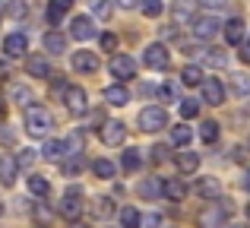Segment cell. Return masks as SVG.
<instances>
[{
  "label": "cell",
  "instance_id": "cell-1",
  "mask_svg": "<svg viewBox=\"0 0 250 228\" xmlns=\"http://www.w3.org/2000/svg\"><path fill=\"white\" fill-rule=\"evenodd\" d=\"M25 130L32 136H48L51 133V114L38 105H29L25 108Z\"/></svg>",
  "mask_w": 250,
  "mask_h": 228
},
{
  "label": "cell",
  "instance_id": "cell-2",
  "mask_svg": "<svg viewBox=\"0 0 250 228\" xmlns=\"http://www.w3.org/2000/svg\"><path fill=\"white\" fill-rule=\"evenodd\" d=\"M228 222V209L225 206H206L196 212V225L200 228H222Z\"/></svg>",
  "mask_w": 250,
  "mask_h": 228
},
{
  "label": "cell",
  "instance_id": "cell-3",
  "mask_svg": "<svg viewBox=\"0 0 250 228\" xmlns=\"http://www.w3.org/2000/svg\"><path fill=\"white\" fill-rule=\"evenodd\" d=\"M143 63H146L149 70H165L171 63V51L165 44H149V48L143 51Z\"/></svg>",
  "mask_w": 250,
  "mask_h": 228
},
{
  "label": "cell",
  "instance_id": "cell-4",
  "mask_svg": "<svg viewBox=\"0 0 250 228\" xmlns=\"http://www.w3.org/2000/svg\"><path fill=\"white\" fill-rule=\"evenodd\" d=\"M168 124V114L162 111V108H143L140 111V130H149V133H155V130H162Z\"/></svg>",
  "mask_w": 250,
  "mask_h": 228
},
{
  "label": "cell",
  "instance_id": "cell-5",
  "mask_svg": "<svg viewBox=\"0 0 250 228\" xmlns=\"http://www.w3.org/2000/svg\"><path fill=\"white\" fill-rule=\"evenodd\" d=\"M111 76H117L121 83L133 80V76H136V63H133V57H127V54L111 57Z\"/></svg>",
  "mask_w": 250,
  "mask_h": 228
},
{
  "label": "cell",
  "instance_id": "cell-6",
  "mask_svg": "<svg viewBox=\"0 0 250 228\" xmlns=\"http://www.w3.org/2000/svg\"><path fill=\"white\" fill-rule=\"evenodd\" d=\"M190 25H193V35L203 38V41H209V38L219 35V19H215V16H193Z\"/></svg>",
  "mask_w": 250,
  "mask_h": 228
},
{
  "label": "cell",
  "instance_id": "cell-7",
  "mask_svg": "<svg viewBox=\"0 0 250 228\" xmlns=\"http://www.w3.org/2000/svg\"><path fill=\"white\" fill-rule=\"evenodd\" d=\"M63 105L70 108V114H85L89 111V102H85V92L80 86H70L67 92H63Z\"/></svg>",
  "mask_w": 250,
  "mask_h": 228
},
{
  "label": "cell",
  "instance_id": "cell-8",
  "mask_svg": "<svg viewBox=\"0 0 250 228\" xmlns=\"http://www.w3.org/2000/svg\"><path fill=\"white\" fill-rule=\"evenodd\" d=\"M203 102H206V105H222V102H225V89H222V83L215 80V76H206V80H203Z\"/></svg>",
  "mask_w": 250,
  "mask_h": 228
},
{
  "label": "cell",
  "instance_id": "cell-9",
  "mask_svg": "<svg viewBox=\"0 0 250 228\" xmlns=\"http://www.w3.org/2000/svg\"><path fill=\"white\" fill-rule=\"evenodd\" d=\"M124 136H127V130H124L121 121H104V127H102V143L104 146H121Z\"/></svg>",
  "mask_w": 250,
  "mask_h": 228
},
{
  "label": "cell",
  "instance_id": "cell-10",
  "mask_svg": "<svg viewBox=\"0 0 250 228\" xmlns=\"http://www.w3.org/2000/svg\"><path fill=\"white\" fill-rule=\"evenodd\" d=\"M61 212L73 222V219H80V212H83V200H80V190H73V193H63V200H61Z\"/></svg>",
  "mask_w": 250,
  "mask_h": 228
},
{
  "label": "cell",
  "instance_id": "cell-11",
  "mask_svg": "<svg viewBox=\"0 0 250 228\" xmlns=\"http://www.w3.org/2000/svg\"><path fill=\"white\" fill-rule=\"evenodd\" d=\"M73 70H76V73H95V70H98L95 51H76V54H73Z\"/></svg>",
  "mask_w": 250,
  "mask_h": 228
},
{
  "label": "cell",
  "instance_id": "cell-12",
  "mask_svg": "<svg viewBox=\"0 0 250 228\" xmlns=\"http://www.w3.org/2000/svg\"><path fill=\"white\" fill-rule=\"evenodd\" d=\"M70 35L80 38V41L92 38V35H95V25H92V19H89V16H76L73 22H70Z\"/></svg>",
  "mask_w": 250,
  "mask_h": 228
},
{
  "label": "cell",
  "instance_id": "cell-13",
  "mask_svg": "<svg viewBox=\"0 0 250 228\" xmlns=\"http://www.w3.org/2000/svg\"><path fill=\"white\" fill-rule=\"evenodd\" d=\"M25 70H29V76H38V80L51 76V63L44 61V54H32L29 61H25Z\"/></svg>",
  "mask_w": 250,
  "mask_h": 228
},
{
  "label": "cell",
  "instance_id": "cell-14",
  "mask_svg": "<svg viewBox=\"0 0 250 228\" xmlns=\"http://www.w3.org/2000/svg\"><path fill=\"white\" fill-rule=\"evenodd\" d=\"M196 193H200L203 200H219L222 197V187L215 178H200L196 181Z\"/></svg>",
  "mask_w": 250,
  "mask_h": 228
},
{
  "label": "cell",
  "instance_id": "cell-15",
  "mask_svg": "<svg viewBox=\"0 0 250 228\" xmlns=\"http://www.w3.org/2000/svg\"><path fill=\"white\" fill-rule=\"evenodd\" d=\"M25 48H29V41H25V35H19V32H13V35L3 38V51H6L10 57L25 54Z\"/></svg>",
  "mask_w": 250,
  "mask_h": 228
},
{
  "label": "cell",
  "instance_id": "cell-16",
  "mask_svg": "<svg viewBox=\"0 0 250 228\" xmlns=\"http://www.w3.org/2000/svg\"><path fill=\"white\" fill-rule=\"evenodd\" d=\"M16 171H19L16 159H13V155H0V184L10 187L13 181H16Z\"/></svg>",
  "mask_w": 250,
  "mask_h": 228
},
{
  "label": "cell",
  "instance_id": "cell-17",
  "mask_svg": "<svg viewBox=\"0 0 250 228\" xmlns=\"http://www.w3.org/2000/svg\"><path fill=\"white\" fill-rule=\"evenodd\" d=\"M104 102H108V105H114V108H124L130 102V92L124 86H108V89H104Z\"/></svg>",
  "mask_w": 250,
  "mask_h": 228
},
{
  "label": "cell",
  "instance_id": "cell-18",
  "mask_svg": "<svg viewBox=\"0 0 250 228\" xmlns=\"http://www.w3.org/2000/svg\"><path fill=\"white\" fill-rule=\"evenodd\" d=\"M225 38H228V44H241L244 41V22H241V19H228L225 22Z\"/></svg>",
  "mask_w": 250,
  "mask_h": 228
},
{
  "label": "cell",
  "instance_id": "cell-19",
  "mask_svg": "<svg viewBox=\"0 0 250 228\" xmlns=\"http://www.w3.org/2000/svg\"><path fill=\"white\" fill-rule=\"evenodd\" d=\"M44 48H48L51 54H63V51H67V38H63L61 32H48V35H44Z\"/></svg>",
  "mask_w": 250,
  "mask_h": 228
},
{
  "label": "cell",
  "instance_id": "cell-20",
  "mask_svg": "<svg viewBox=\"0 0 250 228\" xmlns=\"http://www.w3.org/2000/svg\"><path fill=\"white\" fill-rule=\"evenodd\" d=\"M177 168H181L184 174H193L196 168H200V155L196 152H181L177 155Z\"/></svg>",
  "mask_w": 250,
  "mask_h": 228
},
{
  "label": "cell",
  "instance_id": "cell-21",
  "mask_svg": "<svg viewBox=\"0 0 250 228\" xmlns=\"http://www.w3.org/2000/svg\"><path fill=\"white\" fill-rule=\"evenodd\" d=\"M162 193H165L168 200H174V203H181V200L187 197V190H184L181 181H165V184H162Z\"/></svg>",
  "mask_w": 250,
  "mask_h": 228
},
{
  "label": "cell",
  "instance_id": "cell-22",
  "mask_svg": "<svg viewBox=\"0 0 250 228\" xmlns=\"http://www.w3.org/2000/svg\"><path fill=\"white\" fill-rule=\"evenodd\" d=\"M42 152H44V159H61L63 152H70V146H67L63 140H48Z\"/></svg>",
  "mask_w": 250,
  "mask_h": 228
},
{
  "label": "cell",
  "instance_id": "cell-23",
  "mask_svg": "<svg viewBox=\"0 0 250 228\" xmlns=\"http://www.w3.org/2000/svg\"><path fill=\"white\" fill-rule=\"evenodd\" d=\"M89 10H92L95 19H111L114 6H111V0H89Z\"/></svg>",
  "mask_w": 250,
  "mask_h": 228
},
{
  "label": "cell",
  "instance_id": "cell-24",
  "mask_svg": "<svg viewBox=\"0 0 250 228\" xmlns=\"http://www.w3.org/2000/svg\"><path fill=\"white\" fill-rule=\"evenodd\" d=\"M10 95H13V102H16V105H22V108L32 105V92L25 86H19V83H13V86H10Z\"/></svg>",
  "mask_w": 250,
  "mask_h": 228
},
{
  "label": "cell",
  "instance_id": "cell-25",
  "mask_svg": "<svg viewBox=\"0 0 250 228\" xmlns=\"http://www.w3.org/2000/svg\"><path fill=\"white\" fill-rule=\"evenodd\" d=\"M29 190L35 193V197H48V190H51L48 178H42V174H32V178H29Z\"/></svg>",
  "mask_w": 250,
  "mask_h": 228
},
{
  "label": "cell",
  "instance_id": "cell-26",
  "mask_svg": "<svg viewBox=\"0 0 250 228\" xmlns=\"http://www.w3.org/2000/svg\"><path fill=\"white\" fill-rule=\"evenodd\" d=\"M181 83H187V86H196V83H203V70L193 67V63H187V67L181 70Z\"/></svg>",
  "mask_w": 250,
  "mask_h": 228
},
{
  "label": "cell",
  "instance_id": "cell-27",
  "mask_svg": "<svg viewBox=\"0 0 250 228\" xmlns=\"http://www.w3.org/2000/svg\"><path fill=\"white\" fill-rule=\"evenodd\" d=\"M140 193H143L146 200H155V197L162 193V184H159V178H146V181L140 184Z\"/></svg>",
  "mask_w": 250,
  "mask_h": 228
},
{
  "label": "cell",
  "instance_id": "cell-28",
  "mask_svg": "<svg viewBox=\"0 0 250 228\" xmlns=\"http://www.w3.org/2000/svg\"><path fill=\"white\" fill-rule=\"evenodd\" d=\"M121 165L127 168V171H136V168L143 165V155H140V149H127V152H124V159H121Z\"/></svg>",
  "mask_w": 250,
  "mask_h": 228
},
{
  "label": "cell",
  "instance_id": "cell-29",
  "mask_svg": "<svg viewBox=\"0 0 250 228\" xmlns=\"http://www.w3.org/2000/svg\"><path fill=\"white\" fill-rule=\"evenodd\" d=\"M121 225L124 228H140V212H136L133 206H124L121 209Z\"/></svg>",
  "mask_w": 250,
  "mask_h": 228
},
{
  "label": "cell",
  "instance_id": "cell-30",
  "mask_svg": "<svg viewBox=\"0 0 250 228\" xmlns=\"http://www.w3.org/2000/svg\"><path fill=\"white\" fill-rule=\"evenodd\" d=\"M190 136H193L190 127H174V130H171V146H187Z\"/></svg>",
  "mask_w": 250,
  "mask_h": 228
},
{
  "label": "cell",
  "instance_id": "cell-31",
  "mask_svg": "<svg viewBox=\"0 0 250 228\" xmlns=\"http://www.w3.org/2000/svg\"><path fill=\"white\" fill-rule=\"evenodd\" d=\"M92 171H95L98 178H114V165H111L108 159H95L92 162Z\"/></svg>",
  "mask_w": 250,
  "mask_h": 228
},
{
  "label": "cell",
  "instance_id": "cell-32",
  "mask_svg": "<svg viewBox=\"0 0 250 228\" xmlns=\"http://www.w3.org/2000/svg\"><path fill=\"white\" fill-rule=\"evenodd\" d=\"M200 136H203V143H215V140H219V124H215V121H206L200 127Z\"/></svg>",
  "mask_w": 250,
  "mask_h": 228
},
{
  "label": "cell",
  "instance_id": "cell-33",
  "mask_svg": "<svg viewBox=\"0 0 250 228\" xmlns=\"http://www.w3.org/2000/svg\"><path fill=\"white\" fill-rule=\"evenodd\" d=\"M92 209H95V216H98V219H108L111 212H114V206H111V200H108V197H98Z\"/></svg>",
  "mask_w": 250,
  "mask_h": 228
},
{
  "label": "cell",
  "instance_id": "cell-34",
  "mask_svg": "<svg viewBox=\"0 0 250 228\" xmlns=\"http://www.w3.org/2000/svg\"><path fill=\"white\" fill-rule=\"evenodd\" d=\"M63 10H67V6H63L61 0H54V3L48 6V22H51V25H57V22L63 19Z\"/></svg>",
  "mask_w": 250,
  "mask_h": 228
},
{
  "label": "cell",
  "instance_id": "cell-35",
  "mask_svg": "<svg viewBox=\"0 0 250 228\" xmlns=\"http://www.w3.org/2000/svg\"><path fill=\"white\" fill-rule=\"evenodd\" d=\"M165 225V219L159 216V212H149V216H140V228H162Z\"/></svg>",
  "mask_w": 250,
  "mask_h": 228
},
{
  "label": "cell",
  "instance_id": "cell-36",
  "mask_svg": "<svg viewBox=\"0 0 250 228\" xmlns=\"http://www.w3.org/2000/svg\"><path fill=\"white\" fill-rule=\"evenodd\" d=\"M162 10H165L162 0H143V13L146 16H162Z\"/></svg>",
  "mask_w": 250,
  "mask_h": 228
},
{
  "label": "cell",
  "instance_id": "cell-37",
  "mask_svg": "<svg viewBox=\"0 0 250 228\" xmlns=\"http://www.w3.org/2000/svg\"><path fill=\"white\" fill-rule=\"evenodd\" d=\"M181 114H184V117H196V114H200V102L184 99V102H181Z\"/></svg>",
  "mask_w": 250,
  "mask_h": 228
},
{
  "label": "cell",
  "instance_id": "cell-38",
  "mask_svg": "<svg viewBox=\"0 0 250 228\" xmlns=\"http://www.w3.org/2000/svg\"><path fill=\"white\" fill-rule=\"evenodd\" d=\"M203 61H206L209 67H225V54H219V51H206Z\"/></svg>",
  "mask_w": 250,
  "mask_h": 228
},
{
  "label": "cell",
  "instance_id": "cell-39",
  "mask_svg": "<svg viewBox=\"0 0 250 228\" xmlns=\"http://www.w3.org/2000/svg\"><path fill=\"white\" fill-rule=\"evenodd\" d=\"M22 155H16V165H32L35 162V149H19Z\"/></svg>",
  "mask_w": 250,
  "mask_h": 228
},
{
  "label": "cell",
  "instance_id": "cell-40",
  "mask_svg": "<svg viewBox=\"0 0 250 228\" xmlns=\"http://www.w3.org/2000/svg\"><path fill=\"white\" fill-rule=\"evenodd\" d=\"M80 168H83V159H80V155H73V162H67L63 171H67V174H80Z\"/></svg>",
  "mask_w": 250,
  "mask_h": 228
},
{
  "label": "cell",
  "instance_id": "cell-41",
  "mask_svg": "<svg viewBox=\"0 0 250 228\" xmlns=\"http://www.w3.org/2000/svg\"><path fill=\"white\" fill-rule=\"evenodd\" d=\"M234 89H238V95H247L250 92V80H244V76H234Z\"/></svg>",
  "mask_w": 250,
  "mask_h": 228
},
{
  "label": "cell",
  "instance_id": "cell-42",
  "mask_svg": "<svg viewBox=\"0 0 250 228\" xmlns=\"http://www.w3.org/2000/svg\"><path fill=\"white\" fill-rule=\"evenodd\" d=\"M35 219H38V222H48V219H51V209L44 203H38L35 206Z\"/></svg>",
  "mask_w": 250,
  "mask_h": 228
},
{
  "label": "cell",
  "instance_id": "cell-43",
  "mask_svg": "<svg viewBox=\"0 0 250 228\" xmlns=\"http://www.w3.org/2000/svg\"><path fill=\"white\" fill-rule=\"evenodd\" d=\"M102 48L104 51H114L117 48V35H111V32H108V35H102Z\"/></svg>",
  "mask_w": 250,
  "mask_h": 228
},
{
  "label": "cell",
  "instance_id": "cell-44",
  "mask_svg": "<svg viewBox=\"0 0 250 228\" xmlns=\"http://www.w3.org/2000/svg\"><path fill=\"white\" fill-rule=\"evenodd\" d=\"M162 95H165V99H174L177 95V83H165V86H162Z\"/></svg>",
  "mask_w": 250,
  "mask_h": 228
},
{
  "label": "cell",
  "instance_id": "cell-45",
  "mask_svg": "<svg viewBox=\"0 0 250 228\" xmlns=\"http://www.w3.org/2000/svg\"><path fill=\"white\" fill-rule=\"evenodd\" d=\"M203 6H209V10H219V6H225L228 0H200Z\"/></svg>",
  "mask_w": 250,
  "mask_h": 228
},
{
  "label": "cell",
  "instance_id": "cell-46",
  "mask_svg": "<svg viewBox=\"0 0 250 228\" xmlns=\"http://www.w3.org/2000/svg\"><path fill=\"white\" fill-rule=\"evenodd\" d=\"M165 152H168L165 146H155V149H152V159H155V162H165Z\"/></svg>",
  "mask_w": 250,
  "mask_h": 228
},
{
  "label": "cell",
  "instance_id": "cell-47",
  "mask_svg": "<svg viewBox=\"0 0 250 228\" xmlns=\"http://www.w3.org/2000/svg\"><path fill=\"white\" fill-rule=\"evenodd\" d=\"M10 13L13 16H25V6L22 3H10Z\"/></svg>",
  "mask_w": 250,
  "mask_h": 228
},
{
  "label": "cell",
  "instance_id": "cell-48",
  "mask_svg": "<svg viewBox=\"0 0 250 228\" xmlns=\"http://www.w3.org/2000/svg\"><path fill=\"white\" fill-rule=\"evenodd\" d=\"M241 61L250 63V44H244V48H241Z\"/></svg>",
  "mask_w": 250,
  "mask_h": 228
},
{
  "label": "cell",
  "instance_id": "cell-49",
  "mask_svg": "<svg viewBox=\"0 0 250 228\" xmlns=\"http://www.w3.org/2000/svg\"><path fill=\"white\" fill-rule=\"evenodd\" d=\"M70 228H89V225H85V222H80V219H73V225H70Z\"/></svg>",
  "mask_w": 250,
  "mask_h": 228
},
{
  "label": "cell",
  "instance_id": "cell-50",
  "mask_svg": "<svg viewBox=\"0 0 250 228\" xmlns=\"http://www.w3.org/2000/svg\"><path fill=\"white\" fill-rule=\"evenodd\" d=\"M121 6H136V0H117Z\"/></svg>",
  "mask_w": 250,
  "mask_h": 228
},
{
  "label": "cell",
  "instance_id": "cell-51",
  "mask_svg": "<svg viewBox=\"0 0 250 228\" xmlns=\"http://www.w3.org/2000/svg\"><path fill=\"white\" fill-rule=\"evenodd\" d=\"M244 187H247V190H250V171L244 174Z\"/></svg>",
  "mask_w": 250,
  "mask_h": 228
},
{
  "label": "cell",
  "instance_id": "cell-52",
  "mask_svg": "<svg viewBox=\"0 0 250 228\" xmlns=\"http://www.w3.org/2000/svg\"><path fill=\"white\" fill-rule=\"evenodd\" d=\"M61 3H63V6H73V0H61Z\"/></svg>",
  "mask_w": 250,
  "mask_h": 228
},
{
  "label": "cell",
  "instance_id": "cell-53",
  "mask_svg": "<svg viewBox=\"0 0 250 228\" xmlns=\"http://www.w3.org/2000/svg\"><path fill=\"white\" fill-rule=\"evenodd\" d=\"M0 111H3V99H0Z\"/></svg>",
  "mask_w": 250,
  "mask_h": 228
},
{
  "label": "cell",
  "instance_id": "cell-54",
  "mask_svg": "<svg viewBox=\"0 0 250 228\" xmlns=\"http://www.w3.org/2000/svg\"><path fill=\"white\" fill-rule=\"evenodd\" d=\"M247 216H250V203H247Z\"/></svg>",
  "mask_w": 250,
  "mask_h": 228
},
{
  "label": "cell",
  "instance_id": "cell-55",
  "mask_svg": "<svg viewBox=\"0 0 250 228\" xmlns=\"http://www.w3.org/2000/svg\"><path fill=\"white\" fill-rule=\"evenodd\" d=\"M0 212H3V206H0Z\"/></svg>",
  "mask_w": 250,
  "mask_h": 228
}]
</instances>
